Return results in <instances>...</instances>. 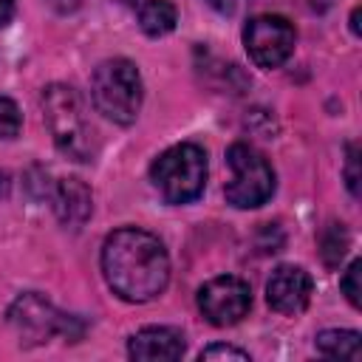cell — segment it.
<instances>
[{"instance_id":"6da1fadb","label":"cell","mask_w":362,"mask_h":362,"mask_svg":"<svg viewBox=\"0 0 362 362\" xmlns=\"http://www.w3.org/2000/svg\"><path fill=\"white\" fill-rule=\"evenodd\" d=\"M102 274L116 297L150 303L170 283V257L153 232L122 226L102 243Z\"/></svg>"},{"instance_id":"7a4b0ae2","label":"cell","mask_w":362,"mask_h":362,"mask_svg":"<svg viewBox=\"0 0 362 362\" xmlns=\"http://www.w3.org/2000/svg\"><path fill=\"white\" fill-rule=\"evenodd\" d=\"M42 119L45 127L59 147L74 161H93L96 156V136L88 119L82 96L62 82H54L42 90Z\"/></svg>"},{"instance_id":"3957f363","label":"cell","mask_w":362,"mask_h":362,"mask_svg":"<svg viewBox=\"0 0 362 362\" xmlns=\"http://www.w3.org/2000/svg\"><path fill=\"white\" fill-rule=\"evenodd\" d=\"M90 99L105 119L116 124H133L144 99L139 68L124 57L99 62L90 76Z\"/></svg>"},{"instance_id":"277c9868","label":"cell","mask_w":362,"mask_h":362,"mask_svg":"<svg viewBox=\"0 0 362 362\" xmlns=\"http://www.w3.org/2000/svg\"><path fill=\"white\" fill-rule=\"evenodd\" d=\"M150 181L167 204H189L206 184V153L192 141L173 144L150 164Z\"/></svg>"},{"instance_id":"5b68a950","label":"cell","mask_w":362,"mask_h":362,"mask_svg":"<svg viewBox=\"0 0 362 362\" xmlns=\"http://www.w3.org/2000/svg\"><path fill=\"white\" fill-rule=\"evenodd\" d=\"M8 325L17 331L23 345H42L54 337H65V339H79L85 325L79 322V317L59 311L54 303H48L42 294L37 291H25L20 294L11 305H8Z\"/></svg>"},{"instance_id":"8992f818","label":"cell","mask_w":362,"mask_h":362,"mask_svg":"<svg viewBox=\"0 0 362 362\" xmlns=\"http://www.w3.org/2000/svg\"><path fill=\"white\" fill-rule=\"evenodd\" d=\"M226 161L232 167V181L223 189L226 204L235 209L263 206L274 192V170L266 156L246 141H235L226 150Z\"/></svg>"},{"instance_id":"52a82bcc","label":"cell","mask_w":362,"mask_h":362,"mask_svg":"<svg viewBox=\"0 0 362 362\" xmlns=\"http://www.w3.org/2000/svg\"><path fill=\"white\" fill-rule=\"evenodd\" d=\"M294 42L297 31L283 14H257L243 28V45L249 59L266 71L280 68L291 57Z\"/></svg>"},{"instance_id":"ba28073f","label":"cell","mask_w":362,"mask_h":362,"mask_svg":"<svg viewBox=\"0 0 362 362\" xmlns=\"http://www.w3.org/2000/svg\"><path fill=\"white\" fill-rule=\"evenodd\" d=\"M249 308H252L249 283L235 274L212 277L198 288V311L204 314L206 322L218 328L240 322L249 314Z\"/></svg>"},{"instance_id":"9c48e42d","label":"cell","mask_w":362,"mask_h":362,"mask_svg":"<svg viewBox=\"0 0 362 362\" xmlns=\"http://www.w3.org/2000/svg\"><path fill=\"white\" fill-rule=\"evenodd\" d=\"M314 294V280L303 266H277L266 283V303L277 314H300L308 308Z\"/></svg>"},{"instance_id":"30bf717a","label":"cell","mask_w":362,"mask_h":362,"mask_svg":"<svg viewBox=\"0 0 362 362\" xmlns=\"http://www.w3.org/2000/svg\"><path fill=\"white\" fill-rule=\"evenodd\" d=\"M127 354L130 359H139V362H173L184 356V337L175 328L150 325L130 337Z\"/></svg>"},{"instance_id":"8fae6325","label":"cell","mask_w":362,"mask_h":362,"mask_svg":"<svg viewBox=\"0 0 362 362\" xmlns=\"http://www.w3.org/2000/svg\"><path fill=\"white\" fill-rule=\"evenodd\" d=\"M51 204H54V212L57 218L71 226V229H79L88 218H90V209H93V195L88 189V184L82 178H59L54 187H51Z\"/></svg>"},{"instance_id":"7c38bea8","label":"cell","mask_w":362,"mask_h":362,"mask_svg":"<svg viewBox=\"0 0 362 362\" xmlns=\"http://www.w3.org/2000/svg\"><path fill=\"white\" fill-rule=\"evenodd\" d=\"M314 345L322 356H331V359H359L362 356V337H359V331H348V328H328V331L317 334Z\"/></svg>"},{"instance_id":"4fadbf2b","label":"cell","mask_w":362,"mask_h":362,"mask_svg":"<svg viewBox=\"0 0 362 362\" xmlns=\"http://www.w3.org/2000/svg\"><path fill=\"white\" fill-rule=\"evenodd\" d=\"M178 11L170 0H144L139 6V25L147 37H164L175 28Z\"/></svg>"},{"instance_id":"5bb4252c","label":"cell","mask_w":362,"mask_h":362,"mask_svg":"<svg viewBox=\"0 0 362 362\" xmlns=\"http://www.w3.org/2000/svg\"><path fill=\"white\" fill-rule=\"evenodd\" d=\"M348 246H351V238H348L345 223L331 221V223L320 232V257H322V263H325L328 269H337V266H339V260L345 257Z\"/></svg>"},{"instance_id":"9a60e30c","label":"cell","mask_w":362,"mask_h":362,"mask_svg":"<svg viewBox=\"0 0 362 362\" xmlns=\"http://www.w3.org/2000/svg\"><path fill=\"white\" fill-rule=\"evenodd\" d=\"M23 127V113L14 99L0 96V139H17Z\"/></svg>"},{"instance_id":"2e32d148","label":"cell","mask_w":362,"mask_h":362,"mask_svg":"<svg viewBox=\"0 0 362 362\" xmlns=\"http://www.w3.org/2000/svg\"><path fill=\"white\" fill-rule=\"evenodd\" d=\"M339 288H342L345 300H348L354 308L362 305V260H354V263L345 269V274H342V280H339Z\"/></svg>"},{"instance_id":"e0dca14e","label":"cell","mask_w":362,"mask_h":362,"mask_svg":"<svg viewBox=\"0 0 362 362\" xmlns=\"http://www.w3.org/2000/svg\"><path fill=\"white\" fill-rule=\"evenodd\" d=\"M359 181H362V175H359V144L351 141L348 144V158H345V184H348L354 198H359Z\"/></svg>"},{"instance_id":"ac0fdd59","label":"cell","mask_w":362,"mask_h":362,"mask_svg":"<svg viewBox=\"0 0 362 362\" xmlns=\"http://www.w3.org/2000/svg\"><path fill=\"white\" fill-rule=\"evenodd\" d=\"M198 359H238V362H249V354L232 345H209L198 354Z\"/></svg>"},{"instance_id":"d6986e66","label":"cell","mask_w":362,"mask_h":362,"mask_svg":"<svg viewBox=\"0 0 362 362\" xmlns=\"http://www.w3.org/2000/svg\"><path fill=\"white\" fill-rule=\"evenodd\" d=\"M209 8H215L218 14H232L235 11V6H238V0H204Z\"/></svg>"},{"instance_id":"ffe728a7","label":"cell","mask_w":362,"mask_h":362,"mask_svg":"<svg viewBox=\"0 0 362 362\" xmlns=\"http://www.w3.org/2000/svg\"><path fill=\"white\" fill-rule=\"evenodd\" d=\"M14 17V0H0V28Z\"/></svg>"},{"instance_id":"44dd1931","label":"cell","mask_w":362,"mask_h":362,"mask_svg":"<svg viewBox=\"0 0 362 362\" xmlns=\"http://www.w3.org/2000/svg\"><path fill=\"white\" fill-rule=\"evenodd\" d=\"M351 31H354V34L359 37V6H356V8L351 11Z\"/></svg>"},{"instance_id":"7402d4cb","label":"cell","mask_w":362,"mask_h":362,"mask_svg":"<svg viewBox=\"0 0 362 362\" xmlns=\"http://www.w3.org/2000/svg\"><path fill=\"white\" fill-rule=\"evenodd\" d=\"M308 3H311V8H317V11H325L334 0H308Z\"/></svg>"},{"instance_id":"603a6c76","label":"cell","mask_w":362,"mask_h":362,"mask_svg":"<svg viewBox=\"0 0 362 362\" xmlns=\"http://www.w3.org/2000/svg\"><path fill=\"white\" fill-rule=\"evenodd\" d=\"M8 192V175L0 170V195H6Z\"/></svg>"}]
</instances>
